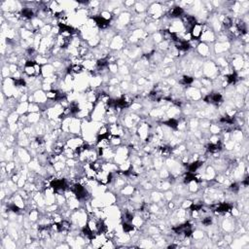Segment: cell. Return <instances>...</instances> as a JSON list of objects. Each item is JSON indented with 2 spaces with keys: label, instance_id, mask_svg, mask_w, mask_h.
<instances>
[{
  "label": "cell",
  "instance_id": "cell-1",
  "mask_svg": "<svg viewBox=\"0 0 249 249\" xmlns=\"http://www.w3.org/2000/svg\"><path fill=\"white\" fill-rule=\"evenodd\" d=\"M36 64L37 62L35 60H27L24 66V72L25 74L29 78H35L37 77L36 74Z\"/></svg>",
  "mask_w": 249,
  "mask_h": 249
},
{
  "label": "cell",
  "instance_id": "cell-2",
  "mask_svg": "<svg viewBox=\"0 0 249 249\" xmlns=\"http://www.w3.org/2000/svg\"><path fill=\"white\" fill-rule=\"evenodd\" d=\"M203 30H205V28H203V25L197 22V24L191 28L189 32H190V34H191L192 39H194V40L196 39V40H197V39L201 38Z\"/></svg>",
  "mask_w": 249,
  "mask_h": 249
},
{
  "label": "cell",
  "instance_id": "cell-3",
  "mask_svg": "<svg viewBox=\"0 0 249 249\" xmlns=\"http://www.w3.org/2000/svg\"><path fill=\"white\" fill-rule=\"evenodd\" d=\"M85 143H84V141L81 139V138H71V139H68L67 140V142H66V145L69 147V148L73 149V150H76L78 149L79 147H81L83 146Z\"/></svg>",
  "mask_w": 249,
  "mask_h": 249
},
{
  "label": "cell",
  "instance_id": "cell-4",
  "mask_svg": "<svg viewBox=\"0 0 249 249\" xmlns=\"http://www.w3.org/2000/svg\"><path fill=\"white\" fill-rule=\"evenodd\" d=\"M33 98H34V102L37 103H44L47 100L46 93L42 92V90H37V92L33 94Z\"/></svg>",
  "mask_w": 249,
  "mask_h": 249
},
{
  "label": "cell",
  "instance_id": "cell-5",
  "mask_svg": "<svg viewBox=\"0 0 249 249\" xmlns=\"http://www.w3.org/2000/svg\"><path fill=\"white\" fill-rule=\"evenodd\" d=\"M184 14V10L181 7H173L169 10L168 15L171 18H179V17H182Z\"/></svg>",
  "mask_w": 249,
  "mask_h": 249
},
{
  "label": "cell",
  "instance_id": "cell-6",
  "mask_svg": "<svg viewBox=\"0 0 249 249\" xmlns=\"http://www.w3.org/2000/svg\"><path fill=\"white\" fill-rule=\"evenodd\" d=\"M80 129V123L78 120H72L69 124V132L72 133H77Z\"/></svg>",
  "mask_w": 249,
  "mask_h": 249
},
{
  "label": "cell",
  "instance_id": "cell-7",
  "mask_svg": "<svg viewBox=\"0 0 249 249\" xmlns=\"http://www.w3.org/2000/svg\"><path fill=\"white\" fill-rule=\"evenodd\" d=\"M222 25L224 28H226V29H230V28L234 25L233 19L230 18V17H228V16H225L222 20Z\"/></svg>",
  "mask_w": 249,
  "mask_h": 249
},
{
  "label": "cell",
  "instance_id": "cell-8",
  "mask_svg": "<svg viewBox=\"0 0 249 249\" xmlns=\"http://www.w3.org/2000/svg\"><path fill=\"white\" fill-rule=\"evenodd\" d=\"M124 44V41L121 37H115L113 38L112 40V43H111V48L113 49H119V48H122Z\"/></svg>",
  "mask_w": 249,
  "mask_h": 249
},
{
  "label": "cell",
  "instance_id": "cell-9",
  "mask_svg": "<svg viewBox=\"0 0 249 249\" xmlns=\"http://www.w3.org/2000/svg\"><path fill=\"white\" fill-rule=\"evenodd\" d=\"M19 157H20V159H21V161H24L25 163H26V162H28V161H30V156H29V154H28V153L26 152V150L24 149V148H21V149L19 150Z\"/></svg>",
  "mask_w": 249,
  "mask_h": 249
},
{
  "label": "cell",
  "instance_id": "cell-10",
  "mask_svg": "<svg viewBox=\"0 0 249 249\" xmlns=\"http://www.w3.org/2000/svg\"><path fill=\"white\" fill-rule=\"evenodd\" d=\"M39 119H40V114H39L38 112L30 113V114L27 116V121H28V123H31V124L37 123V122L39 121Z\"/></svg>",
  "mask_w": 249,
  "mask_h": 249
},
{
  "label": "cell",
  "instance_id": "cell-11",
  "mask_svg": "<svg viewBox=\"0 0 249 249\" xmlns=\"http://www.w3.org/2000/svg\"><path fill=\"white\" fill-rule=\"evenodd\" d=\"M194 83V78L193 77H191V76H183L182 78H181V80H180V84L181 85H192Z\"/></svg>",
  "mask_w": 249,
  "mask_h": 249
},
{
  "label": "cell",
  "instance_id": "cell-12",
  "mask_svg": "<svg viewBox=\"0 0 249 249\" xmlns=\"http://www.w3.org/2000/svg\"><path fill=\"white\" fill-rule=\"evenodd\" d=\"M197 50H199V53L202 56H207L209 52V48L205 44H200L199 46H197Z\"/></svg>",
  "mask_w": 249,
  "mask_h": 249
},
{
  "label": "cell",
  "instance_id": "cell-13",
  "mask_svg": "<svg viewBox=\"0 0 249 249\" xmlns=\"http://www.w3.org/2000/svg\"><path fill=\"white\" fill-rule=\"evenodd\" d=\"M29 218H30L31 221H36V220L39 219V212L37 210H34V209H33V210H31L30 213H29Z\"/></svg>",
  "mask_w": 249,
  "mask_h": 249
},
{
  "label": "cell",
  "instance_id": "cell-14",
  "mask_svg": "<svg viewBox=\"0 0 249 249\" xmlns=\"http://www.w3.org/2000/svg\"><path fill=\"white\" fill-rule=\"evenodd\" d=\"M230 190L232 191V193H235V194H236L237 192L239 191V189H240V187H239V185L237 184L236 182H235V183H232L231 185H230Z\"/></svg>",
  "mask_w": 249,
  "mask_h": 249
},
{
  "label": "cell",
  "instance_id": "cell-15",
  "mask_svg": "<svg viewBox=\"0 0 249 249\" xmlns=\"http://www.w3.org/2000/svg\"><path fill=\"white\" fill-rule=\"evenodd\" d=\"M122 193L124 194V195H128V196L132 195V193H133V187H132V186L124 187V188L122 190Z\"/></svg>",
  "mask_w": 249,
  "mask_h": 249
},
{
  "label": "cell",
  "instance_id": "cell-16",
  "mask_svg": "<svg viewBox=\"0 0 249 249\" xmlns=\"http://www.w3.org/2000/svg\"><path fill=\"white\" fill-rule=\"evenodd\" d=\"M201 224L205 227H208L212 224V218L211 217H205L201 220Z\"/></svg>",
  "mask_w": 249,
  "mask_h": 249
},
{
  "label": "cell",
  "instance_id": "cell-17",
  "mask_svg": "<svg viewBox=\"0 0 249 249\" xmlns=\"http://www.w3.org/2000/svg\"><path fill=\"white\" fill-rule=\"evenodd\" d=\"M192 203H193V201H185L182 203V206H183V208H190L191 205H192Z\"/></svg>",
  "mask_w": 249,
  "mask_h": 249
}]
</instances>
